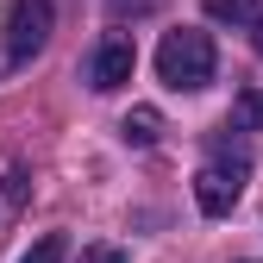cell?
I'll use <instances>...</instances> for the list:
<instances>
[{"label": "cell", "mask_w": 263, "mask_h": 263, "mask_svg": "<svg viewBox=\"0 0 263 263\" xmlns=\"http://www.w3.org/2000/svg\"><path fill=\"white\" fill-rule=\"evenodd\" d=\"M232 119L245 125V132H263V88H245L238 101H232Z\"/></svg>", "instance_id": "ba28073f"}, {"label": "cell", "mask_w": 263, "mask_h": 263, "mask_svg": "<svg viewBox=\"0 0 263 263\" xmlns=\"http://www.w3.org/2000/svg\"><path fill=\"white\" fill-rule=\"evenodd\" d=\"M57 7L50 0H7V63H31L50 44Z\"/></svg>", "instance_id": "3957f363"}, {"label": "cell", "mask_w": 263, "mask_h": 263, "mask_svg": "<svg viewBox=\"0 0 263 263\" xmlns=\"http://www.w3.org/2000/svg\"><path fill=\"white\" fill-rule=\"evenodd\" d=\"M63 257H69V238L63 232H44L31 251H19V263H63Z\"/></svg>", "instance_id": "52a82bcc"}, {"label": "cell", "mask_w": 263, "mask_h": 263, "mask_svg": "<svg viewBox=\"0 0 263 263\" xmlns=\"http://www.w3.org/2000/svg\"><path fill=\"white\" fill-rule=\"evenodd\" d=\"M132 69H138V50H132V38H125V31H107V38L88 50L82 82H88L94 94H113V88H125V82H132Z\"/></svg>", "instance_id": "277c9868"}, {"label": "cell", "mask_w": 263, "mask_h": 263, "mask_svg": "<svg viewBox=\"0 0 263 263\" xmlns=\"http://www.w3.org/2000/svg\"><path fill=\"white\" fill-rule=\"evenodd\" d=\"M207 19H226V25H245V19H257V0H207Z\"/></svg>", "instance_id": "9c48e42d"}, {"label": "cell", "mask_w": 263, "mask_h": 263, "mask_svg": "<svg viewBox=\"0 0 263 263\" xmlns=\"http://www.w3.org/2000/svg\"><path fill=\"white\" fill-rule=\"evenodd\" d=\"M25 194H31V176H25V163H13L7 176H0V232L19 219V207H25Z\"/></svg>", "instance_id": "8992f818"}, {"label": "cell", "mask_w": 263, "mask_h": 263, "mask_svg": "<svg viewBox=\"0 0 263 263\" xmlns=\"http://www.w3.org/2000/svg\"><path fill=\"white\" fill-rule=\"evenodd\" d=\"M219 69V57H213V38L207 31H194V25H176V31H163V44H157V76L163 88H176V94H201Z\"/></svg>", "instance_id": "6da1fadb"}, {"label": "cell", "mask_w": 263, "mask_h": 263, "mask_svg": "<svg viewBox=\"0 0 263 263\" xmlns=\"http://www.w3.org/2000/svg\"><path fill=\"white\" fill-rule=\"evenodd\" d=\"M76 263H132V257H125L119 245H88V251H82Z\"/></svg>", "instance_id": "30bf717a"}, {"label": "cell", "mask_w": 263, "mask_h": 263, "mask_svg": "<svg viewBox=\"0 0 263 263\" xmlns=\"http://www.w3.org/2000/svg\"><path fill=\"white\" fill-rule=\"evenodd\" d=\"M119 138H125L132 151H151V144L163 138V113H157V107H132V113L119 119Z\"/></svg>", "instance_id": "5b68a950"}, {"label": "cell", "mask_w": 263, "mask_h": 263, "mask_svg": "<svg viewBox=\"0 0 263 263\" xmlns=\"http://www.w3.org/2000/svg\"><path fill=\"white\" fill-rule=\"evenodd\" d=\"M245 176H251V157L232 151V144H219V157L194 176V201H201V213L207 219H226V213L238 207V194H245Z\"/></svg>", "instance_id": "7a4b0ae2"}, {"label": "cell", "mask_w": 263, "mask_h": 263, "mask_svg": "<svg viewBox=\"0 0 263 263\" xmlns=\"http://www.w3.org/2000/svg\"><path fill=\"white\" fill-rule=\"evenodd\" d=\"M251 44H257V57H263V7H257V19H251Z\"/></svg>", "instance_id": "8fae6325"}]
</instances>
